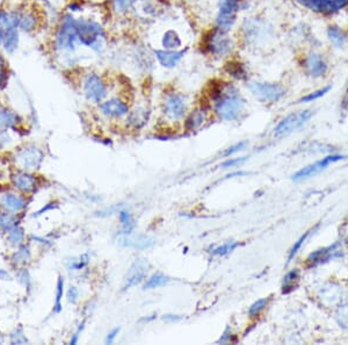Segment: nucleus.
<instances>
[{"label": "nucleus", "mask_w": 348, "mask_h": 345, "mask_svg": "<svg viewBox=\"0 0 348 345\" xmlns=\"http://www.w3.org/2000/svg\"><path fill=\"white\" fill-rule=\"evenodd\" d=\"M245 99L241 97L234 86H223L221 94L214 101L215 113L224 121H236L245 111Z\"/></svg>", "instance_id": "f257e3e1"}, {"label": "nucleus", "mask_w": 348, "mask_h": 345, "mask_svg": "<svg viewBox=\"0 0 348 345\" xmlns=\"http://www.w3.org/2000/svg\"><path fill=\"white\" fill-rule=\"evenodd\" d=\"M76 28L80 45L92 49L95 52H101L105 49L106 31L100 22L93 19H76Z\"/></svg>", "instance_id": "f03ea898"}, {"label": "nucleus", "mask_w": 348, "mask_h": 345, "mask_svg": "<svg viewBox=\"0 0 348 345\" xmlns=\"http://www.w3.org/2000/svg\"><path fill=\"white\" fill-rule=\"evenodd\" d=\"M79 45L80 43H79L77 28H76V18L72 14H65L55 34V50L59 54L69 56L77 50Z\"/></svg>", "instance_id": "7ed1b4c3"}, {"label": "nucleus", "mask_w": 348, "mask_h": 345, "mask_svg": "<svg viewBox=\"0 0 348 345\" xmlns=\"http://www.w3.org/2000/svg\"><path fill=\"white\" fill-rule=\"evenodd\" d=\"M202 47L209 55L215 57H227L233 51L234 43L229 36V33L214 27L205 34Z\"/></svg>", "instance_id": "20e7f679"}, {"label": "nucleus", "mask_w": 348, "mask_h": 345, "mask_svg": "<svg viewBox=\"0 0 348 345\" xmlns=\"http://www.w3.org/2000/svg\"><path fill=\"white\" fill-rule=\"evenodd\" d=\"M241 8V0H220L215 16V26L222 32L229 33L237 22V15Z\"/></svg>", "instance_id": "39448f33"}, {"label": "nucleus", "mask_w": 348, "mask_h": 345, "mask_svg": "<svg viewBox=\"0 0 348 345\" xmlns=\"http://www.w3.org/2000/svg\"><path fill=\"white\" fill-rule=\"evenodd\" d=\"M252 95L261 102L273 104L281 100L286 95V88L278 83L250 82L247 85Z\"/></svg>", "instance_id": "423d86ee"}, {"label": "nucleus", "mask_w": 348, "mask_h": 345, "mask_svg": "<svg viewBox=\"0 0 348 345\" xmlns=\"http://www.w3.org/2000/svg\"><path fill=\"white\" fill-rule=\"evenodd\" d=\"M188 102L182 93L172 92L165 95L162 100V114L168 121H180L187 115Z\"/></svg>", "instance_id": "0eeeda50"}, {"label": "nucleus", "mask_w": 348, "mask_h": 345, "mask_svg": "<svg viewBox=\"0 0 348 345\" xmlns=\"http://www.w3.org/2000/svg\"><path fill=\"white\" fill-rule=\"evenodd\" d=\"M82 91L89 101L99 104V102L104 101L106 95H107L108 86L102 76L92 71L85 75L84 79H82Z\"/></svg>", "instance_id": "6e6552de"}, {"label": "nucleus", "mask_w": 348, "mask_h": 345, "mask_svg": "<svg viewBox=\"0 0 348 345\" xmlns=\"http://www.w3.org/2000/svg\"><path fill=\"white\" fill-rule=\"evenodd\" d=\"M312 114L313 113L310 109L289 114L288 117L278 122L276 127L274 128V136H276V137H284V136L290 135L291 132L296 131L297 129L303 127L310 120Z\"/></svg>", "instance_id": "1a4fd4ad"}, {"label": "nucleus", "mask_w": 348, "mask_h": 345, "mask_svg": "<svg viewBox=\"0 0 348 345\" xmlns=\"http://www.w3.org/2000/svg\"><path fill=\"white\" fill-rule=\"evenodd\" d=\"M310 11L320 14H334L348 6V0H295Z\"/></svg>", "instance_id": "9d476101"}, {"label": "nucleus", "mask_w": 348, "mask_h": 345, "mask_svg": "<svg viewBox=\"0 0 348 345\" xmlns=\"http://www.w3.org/2000/svg\"><path fill=\"white\" fill-rule=\"evenodd\" d=\"M44 155L41 149L34 147V145H28L21 149L15 156L16 163L19 167H21L23 170L31 171L36 170L41 167Z\"/></svg>", "instance_id": "9b49d317"}, {"label": "nucleus", "mask_w": 348, "mask_h": 345, "mask_svg": "<svg viewBox=\"0 0 348 345\" xmlns=\"http://www.w3.org/2000/svg\"><path fill=\"white\" fill-rule=\"evenodd\" d=\"M303 68L306 70L307 75L312 78H319L325 76L327 72V62L324 58L323 55L318 54V52L311 51L303 57Z\"/></svg>", "instance_id": "f8f14e48"}, {"label": "nucleus", "mask_w": 348, "mask_h": 345, "mask_svg": "<svg viewBox=\"0 0 348 345\" xmlns=\"http://www.w3.org/2000/svg\"><path fill=\"white\" fill-rule=\"evenodd\" d=\"M188 48H182L179 50H165V49L157 48L154 49V57L157 59L158 64L162 66L164 69H171L177 68L180 64L182 59L185 58L186 54H187Z\"/></svg>", "instance_id": "ddd939ff"}, {"label": "nucleus", "mask_w": 348, "mask_h": 345, "mask_svg": "<svg viewBox=\"0 0 348 345\" xmlns=\"http://www.w3.org/2000/svg\"><path fill=\"white\" fill-rule=\"evenodd\" d=\"M344 158H345V156H340V155L327 156V157L323 158L321 161L317 162V163L311 164V165H309V167L302 169V170L296 172V173L293 175V180L300 181V180H303V179L312 177V175H316L317 173H319V172L325 170V169L329 167L330 164L336 163V162L341 161V159H344Z\"/></svg>", "instance_id": "4468645a"}, {"label": "nucleus", "mask_w": 348, "mask_h": 345, "mask_svg": "<svg viewBox=\"0 0 348 345\" xmlns=\"http://www.w3.org/2000/svg\"><path fill=\"white\" fill-rule=\"evenodd\" d=\"M149 267L150 265L145 259H136L129 268L127 277H125L123 290H129V288L141 284L147 277Z\"/></svg>", "instance_id": "2eb2a0df"}, {"label": "nucleus", "mask_w": 348, "mask_h": 345, "mask_svg": "<svg viewBox=\"0 0 348 345\" xmlns=\"http://www.w3.org/2000/svg\"><path fill=\"white\" fill-rule=\"evenodd\" d=\"M99 109L105 117L112 119H121L128 115L129 105L120 98H112L106 101H101Z\"/></svg>", "instance_id": "dca6fc26"}, {"label": "nucleus", "mask_w": 348, "mask_h": 345, "mask_svg": "<svg viewBox=\"0 0 348 345\" xmlns=\"http://www.w3.org/2000/svg\"><path fill=\"white\" fill-rule=\"evenodd\" d=\"M209 111L204 106L194 108L190 114L187 115L185 121V129L187 131H195L198 130L202 126H203L208 120Z\"/></svg>", "instance_id": "f3484780"}, {"label": "nucleus", "mask_w": 348, "mask_h": 345, "mask_svg": "<svg viewBox=\"0 0 348 345\" xmlns=\"http://www.w3.org/2000/svg\"><path fill=\"white\" fill-rule=\"evenodd\" d=\"M160 48L165 50H179L184 47V40L175 28H166L160 35Z\"/></svg>", "instance_id": "a211bd4d"}, {"label": "nucleus", "mask_w": 348, "mask_h": 345, "mask_svg": "<svg viewBox=\"0 0 348 345\" xmlns=\"http://www.w3.org/2000/svg\"><path fill=\"white\" fill-rule=\"evenodd\" d=\"M338 243L331 245L329 248H324L320 249V250H317L312 252L309 257H308V265L309 266H316L318 264L324 263V261L330 260L331 258H336V257H341V252L337 249Z\"/></svg>", "instance_id": "6ab92c4d"}, {"label": "nucleus", "mask_w": 348, "mask_h": 345, "mask_svg": "<svg viewBox=\"0 0 348 345\" xmlns=\"http://www.w3.org/2000/svg\"><path fill=\"white\" fill-rule=\"evenodd\" d=\"M118 243L123 247L135 248V249H148L154 244V241L147 235H132L130 234H122V236L118 237Z\"/></svg>", "instance_id": "aec40b11"}, {"label": "nucleus", "mask_w": 348, "mask_h": 345, "mask_svg": "<svg viewBox=\"0 0 348 345\" xmlns=\"http://www.w3.org/2000/svg\"><path fill=\"white\" fill-rule=\"evenodd\" d=\"M0 206L9 213H18L26 207V200L14 193H4L0 195Z\"/></svg>", "instance_id": "412c9836"}, {"label": "nucleus", "mask_w": 348, "mask_h": 345, "mask_svg": "<svg viewBox=\"0 0 348 345\" xmlns=\"http://www.w3.org/2000/svg\"><path fill=\"white\" fill-rule=\"evenodd\" d=\"M12 180L15 187L23 193H31L38 186L36 178L27 172H19V173L13 174Z\"/></svg>", "instance_id": "4be33fe9"}, {"label": "nucleus", "mask_w": 348, "mask_h": 345, "mask_svg": "<svg viewBox=\"0 0 348 345\" xmlns=\"http://www.w3.org/2000/svg\"><path fill=\"white\" fill-rule=\"evenodd\" d=\"M39 16L36 15L35 11H23L20 12V22H19V31L23 33H32L34 32L39 26Z\"/></svg>", "instance_id": "5701e85b"}, {"label": "nucleus", "mask_w": 348, "mask_h": 345, "mask_svg": "<svg viewBox=\"0 0 348 345\" xmlns=\"http://www.w3.org/2000/svg\"><path fill=\"white\" fill-rule=\"evenodd\" d=\"M149 118H150V112L144 107H138L135 111L128 113V124L130 127L135 129H139L144 127L148 124Z\"/></svg>", "instance_id": "b1692460"}, {"label": "nucleus", "mask_w": 348, "mask_h": 345, "mask_svg": "<svg viewBox=\"0 0 348 345\" xmlns=\"http://www.w3.org/2000/svg\"><path fill=\"white\" fill-rule=\"evenodd\" d=\"M19 28L11 27L4 29L2 47L7 54H13L19 47Z\"/></svg>", "instance_id": "393cba45"}, {"label": "nucleus", "mask_w": 348, "mask_h": 345, "mask_svg": "<svg viewBox=\"0 0 348 345\" xmlns=\"http://www.w3.org/2000/svg\"><path fill=\"white\" fill-rule=\"evenodd\" d=\"M224 71L230 77L238 79V81H245L247 78V71L244 64L239 61H236V59H231V61L225 63Z\"/></svg>", "instance_id": "a878e982"}, {"label": "nucleus", "mask_w": 348, "mask_h": 345, "mask_svg": "<svg viewBox=\"0 0 348 345\" xmlns=\"http://www.w3.org/2000/svg\"><path fill=\"white\" fill-rule=\"evenodd\" d=\"M327 38L336 48H344L347 43V34L340 27L330 26L327 28Z\"/></svg>", "instance_id": "bb28decb"}, {"label": "nucleus", "mask_w": 348, "mask_h": 345, "mask_svg": "<svg viewBox=\"0 0 348 345\" xmlns=\"http://www.w3.org/2000/svg\"><path fill=\"white\" fill-rule=\"evenodd\" d=\"M19 115L8 108H0V129L6 130L19 124Z\"/></svg>", "instance_id": "cd10ccee"}, {"label": "nucleus", "mask_w": 348, "mask_h": 345, "mask_svg": "<svg viewBox=\"0 0 348 345\" xmlns=\"http://www.w3.org/2000/svg\"><path fill=\"white\" fill-rule=\"evenodd\" d=\"M132 9H138L144 18H151L155 16L158 13V7L152 0H136L135 6Z\"/></svg>", "instance_id": "c85d7f7f"}, {"label": "nucleus", "mask_w": 348, "mask_h": 345, "mask_svg": "<svg viewBox=\"0 0 348 345\" xmlns=\"http://www.w3.org/2000/svg\"><path fill=\"white\" fill-rule=\"evenodd\" d=\"M31 249H29L28 245L21 244L20 248L18 249V251H15L14 254L12 255V264L15 265V266H20V265L26 264L27 261L31 259Z\"/></svg>", "instance_id": "c756f323"}, {"label": "nucleus", "mask_w": 348, "mask_h": 345, "mask_svg": "<svg viewBox=\"0 0 348 345\" xmlns=\"http://www.w3.org/2000/svg\"><path fill=\"white\" fill-rule=\"evenodd\" d=\"M136 0H111L113 12L117 15H125L134 8Z\"/></svg>", "instance_id": "7c9ffc66"}, {"label": "nucleus", "mask_w": 348, "mask_h": 345, "mask_svg": "<svg viewBox=\"0 0 348 345\" xmlns=\"http://www.w3.org/2000/svg\"><path fill=\"white\" fill-rule=\"evenodd\" d=\"M298 279H300V271L293 270V271L288 272V273L286 274V277L283 278L282 293L288 294V293H290L291 291H294L295 287H296V285H297Z\"/></svg>", "instance_id": "2f4dec72"}, {"label": "nucleus", "mask_w": 348, "mask_h": 345, "mask_svg": "<svg viewBox=\"0 0 348 345\" xmlns=\"http://www.w3.org/2000/svg\"><path fill=\"white\" fill-rule=\"evenodd\" d=\"M170 283V278L162 273H155L148 279L144 285V290H154V288L162 287Z\"/></svg>", "instance_id": "473e14b6"}, {"label": "nucleus", "mask_w": 348, "mask_h": 345, "mask_svg": "<svg viewBox=\"0 0 348 345\" xmlns=\"http://www.w3.org/2000/svg\"><path fill=\"white\" fill-rule=\"evenodd\" d=\"M7 240L12 245H21L23 240H25V230L22 227L14 225L12 229L7 231Z\"/></svg>", "instance_id": "72a5a7b5"}, {"label": "nucleus", "mask_w": 348, "mask_h": 345, "mask_svg": "<svg viewBox=\"0 0 348 345\" xmlns=\"http://www.w3.org/2000/svg\"><path fill=\"white\" fill-rule=\"evenodd\" d=\"M118 217L122 223V234H130L135 228V222L131 214L127 211H121L118 213Z\"/></svg>", "instance_id": "f704fd0d"}, {"label": "nucleus", "mask_w": 348, "mask_h": 345, "mask_svg": "<svg viewBox=\"0 0 348 345\" xmlns=\"http://www.w3.org/2000/svg\"><path fill=\"white\" fill-rule=\"evenodd\" d=\"M63 294H64V279H63L62 275H59L57 281V290H56V301L54 307L55 313H61Z\"/></svg>", "instance_id": "c9c22d12"}, {"label": "nucleus", "mask_w": 348, "mask_h": 345, "mask_svg": "<svg viewBox=\"0 0 348 345\" xmlns=\"http://www.w3.org/2000/svg\"><path fill=\"white\" fill-rule=\"evenodd\" d=\"M237 247H238V243H236V242H228V243H224L220 245V247L215 248L214 250L211 251V254H213L214 256H225V255L230 254L231 251H233Z\"/></svg>", "instance_id": "e433bc0d"}, {"label": "nucleus", "mask_w": 348, "mask_h": 345, "mask_svg": "<svg viewBox=\"0 0 348 345\" xmlns=\"http://www.w3.org/2000/svg\"><path fill=\"white\" fill-rule=\"evenodd\" d=\"M331 89V86H325V87L323 88H320V89H317V91H314V92H311V93H309L308 95H306V97H303L301 99L300 101L298 102H311V101H313V100H317V99H319L323 97V95H325L329 92Z\"/></svg>", "instance_id": "4c0bfd02"}, {"label": "nucleus", "mask_w": 348, "mask_h": 345, "mask_svg": "<svg viewBox=\"0 0 348 345\" xmlns=\"http://www.w3.org/2000/svg\"><path fill=\"white\" fill-rule=\"evenodd\" d=\"M15 225L14 217L8 213H0V229L7 233L9 229Z\"/></svg>", "instance_id": "58836bf2"}, {"label": "nucleus", "mask_w": 348, "mask_h": 345, "mask_svg": "<svg viewBox=\"0 0 348 345\" xmlns=\"http://www.w3.org/2000/svg\"><path fill=\"white\" fill-rule=\"evenodd\" d=\"M27 338L23 335L22 328H16L12 331L11 334V344H26L27 343Z\"/></svg>", "instance_id": "ea45409f"}, {"label": "nucleus", "mask_w": 348, "mask_h": 345, "mask_svg": "<svg viewBox=\"0 0 348 345\" xmlns=\"http://www.w3.org/2000/svg\"><path fill=\"white\" fill-rule=\"evenodd\" d=\"M266 304H267L266 298L259 299V300L255 301V302L250 307V309H248V315H250V316H255V315L259 314L260 311L266 307Z\"/></svg>", "instance_id": "a19ab883"}, {"label": "nucleus", "mask_w": 348, "mask_h": 345, "mask_svg": "<svg viewBox=\"0 0 348 345\" xmlns=\"http://www.w3.org/2000/svg\"><path fill=\"white\" fill-rule=\"evenodd\" d=\"M309 231L308 233H306L304 235H302V236L300 237V240H298L297 242H295V244H294V247L293 249H291L290 252H289V256H288V263H290L291 260H293V258L296 256V254L298 252V250H300L301 247H302V244L304 243V242L307 241V238L308 236H309Z\"/></svg>", "instance_id": "79ce46f5"}, {"label": "nucleus", "mask_w": 348, "mask_h": 345, "mask_svg": "<svg viewBox=\"0 0 348 345\" xmlns=\"http://www.w3.org/2000/svg\"><path fill=\"white\" fill-rule=\"evenodd\" d=\"M7 79H8V75H7V69H6V61L5 58L0 55V89L5 87Z\"/></svg>", "instance_id": "37998d69"}, {"label": "nucleus", "mask_w": 348, "mask_h": 345, "mask_svg": "<svg viewBox=\"0 0 348 345\" xmlns=\"http://www.w3.org/2000/svg\"><path fill=\"white\" fill-rule=\"evenodd\" d=\"M87 264H88V255H82V256L78 258V260L71 261L69 265V268L70 270L78 271V270H81V268H84Z\"/></svg>", "instance_id": "c03bdc74"}, {"label": "nucleus", "mask_w": 348, "mask_h": 345, "mask_svg": "<svg viewBox=\"0 0 348 345\" xmlns=\"http://www.w3.org/2000/svg\"><path fill=\"white\" fill-rule=\"evenodd\" d=\"M247 144H248L247 141H241V142H239V143L232 145V147L229 148L228 150L224 152V156H231V155H233V154H237V152L244 150V149L246 148Z\"/></svg>", "instance_id": "a18cd8bd"}, {"label": "nucleus", "mask_w": 348, "mask_h": 345, "mask_svg": "<svg viewBox=\"0 0 348 345\" xmlns=\"http://www.w3.org/2000/svg\"><path fill=\"white\" fill-rule=\"evenodd\" d=\"M79 297V291L76 286H71L68 290V293H66V298H68V301L70 303H76L78 301Z\"/></svg>", "instance_id": "49530a36"}, {"label": "nucleus", "mask_w": 348, "mask_h": 345, "mask_svg": "<svg viewBox=\"0 0 348 345\" xmlns=\"http://www.w3.org/2000/svg\"><path fill=\"white\" fill-rule=\"evenodd\" d=\"M247 157H240V158H230L228 159L227 162H224L223 164H222V168L223 169H228V168H233L237 167V165H240L241 163H244L245 161H246Z\"/></svg>", "instance_id": "de8ad7c7"}, {"label": "nucleus", "mask_w": 348, "mask_h": 345, "mask_svg": "<svg viewBox=\"0 0 348 345\" xmlns=\"http://www.w3.org/2000/svg\"><path fill=\"white\" fill-rule=\"evenodd\" d=\"M118 333H120V328H115V329L109 331L107 337H106V344H112L115 341V338L117 337Z\"/></svg>", "instance_id": "09e8293b"}, {"label": "nucleus", "mask_w": 348, "mask_h": 345, "mask_svg": "<svg viewBox=\"0 0 348 345\" xmlns=\"http://www.w3.org/2000/svg\"><path fill=\"white\" fill-rule=\"evenodd\" d=\"M84 327H85V322H82V323L79 324V328L77 329V331L75 333L74 337L71 338V342H70V344H76V343H77L78 340H79V336H80L81 331H82V329H84Z\"/></svg>", "instance_id": "8fccbe9b"}, {"label": "nucleus", "mask_w": 348, "mask_h": 345, "mask_svg": "<svg viewBox=\"0 0 348 345\" xmlns=\"http://www.w3.org/2000/svg\"><path fill=\"white\" fill-rule=\"evenodd\" d=\"M0 279H9L8 273L2 268H0Z\"/></svg>", "instance_id": "3c124183"}, {"label": "nucleus", "mask_w": 348, "mask_h": 345, "mask_svg": "<svg viewBox=\"0 0 348 345\" xmlns=\"http://www.w3.org/2000/svg\"><path fill=\"white\" fill-rule=\"evenodd\" d=\"M84 1L92 2V4H104V2L107 1V0H84Z\"/></svg>", "instance_id": "603ef678"}, {"label": "nucleus", "mask_w": 348, "mask_h": 345, "mask_svg": "<svg viewBox=\"0 0 348 345\" xmlns=\"http://www.w3.org/2000/svg\"><path fill=\"white\" fill-rule=\"evenodd\" d=\"M2 40H4V28L0 26V47L2 45Z\"/></svg>", "instance_id": "864d4df0"}, {"label": "nucleus", "mask_w": 348, "mask_h": 345, "mask_svg": "<svg viewBox=\"0 0 348 345\" xmlns=\"http://www.w3.org/2000/svg\"><path fill=\"white\" fill-rule=\"evenodd\" d=\"M38 1H44V0H38Z\"/></svg>", "instance_id": "5fc2aeb1"}, {"label": "nucleus", "mask_w": 348, "mask_h": 345, "mask_svg": "<svg viewBox=\"0 0 348 345\" xmlns=\"http://www.w3.org/2000/svg\"><path fill=\"white\" fill-rule=\"evenodd\" d=\"M0 343H1V338H0Z\"/></svg>", "instance_id": "6e6d98bb"}]
</instances>
